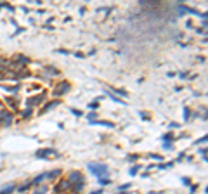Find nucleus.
<instances>
[{
	"label": "nucleus",
	"mask_w": 208,
	"mask_h": 194,
	"mask_svg": "<svg viewBox=\"0 0 208 194\" xmlns=\"http://www.w3.org/2000/svg\"><path fill=\"white\" fill-rule=\"evenodd\" d=\"M49 154H54V149H38L37 153H35L37 158H47Z\"/></svg>",
	"instance_id": "obj_4"
},
{
	"label": "nucleus",
	"mask_w": 208,
	"mask_h": 194,
	"mask_svg": "<svg viewBox=\"0 0 208 194\" xmlns=\"http://www.w3.org/2000/svg\"><path fill=\"white\" fill-rule=\"evenodd\" d=\"M73 113H75L76 116H82V111H78V109H73Z\"/></svg>",
	"instance_id": "obj_15"
},
{
	"label": "nucleus",
	"mask_w": 208,
	"mask_h": 194,
	"mask_svg": "<svg viewBox=\"0 0 208 194\" xmlns=\"http://www.w3.org/2000/svg\"><path fill=\"white\" fill-rule=\"evenodd\" d=\"M89 170H90V173H94L99 178L108 173V166L102 165V163H89Z\"/></svg>",
	"instance_id": "obj_1"
},
{
	"label": "nucleus",
	"mask_w": 208,
	"mask_h": 194,
	"mask_svg": "<svg viewBox=\"0 0 208 194\" xmlns=\"http://www.w3.org/2000/svg\"><path fill=\"white\" fill-rule=\"evenodd\" d=\"M31 187V182H26V184H23V186H19V193H24V191H28Z\"/></svg>",
	"instance_id": "obj_11"
},
{
	"label": "nucleus",
	"mask_w": 208,
	"mask_h": 194,
	"mask_svg": "<svg viewBox=\"0 0 208 194\" xmlns=\"http://www.w3.org/2000/svg\"><path fill=\"white\" fill-rule=\"evenodd\" d=\"M68 90H70V83H68V81H62V83H59V87H56L54 96H62V94H66Z\"/></svg>",
	"instance_id": "obj_3"
},
{
	"label": "nucleus",
	"mask_w": 208,
	"mask_h": 194,
	"mask_svg": "<svg viewBox=\"0 0 208 194\" xmlns=\"http://www.w3.org/2000/svg\"><path fill=\"white\" fill-rule=\"evenodd\" d=\"M99 184H101V186H109L111 180H109L108 177H101V178H99Z\"/></svg>",
	"instance_id": "obj_10"
},
{
	"label": "nucleus",
	"mask_w": 208,
	"mask_h": 194,
	"mask_svg": "<svg viewBox=\"0 0 208 194\" xmlns=\"http://www.w3.org/2000/svg\"><path fill=\"white\" fill-rule=\"evenodd\" d=\"M43 101H45V94L30 97V99H28V108H33V106H37V104H40V102H43Z\"/></svg>",
	"instance_id": "obj_2"
},
{
	"label": "nucleus",
	"mask_w": 208,
	"mask_h": 194,
	"mask_svg": "<svg viewBox=\"0 0 208 194\" xmlns=\"http://www.w3.org/2000/svg\"><path fill=\"white\" fill-rule=\"evenodd\" d=\"M75 180H78V182H82V180H83V177H82V173H80V172H71V173H70L68 182H70V184H73Z\"/></svg>",
	"instance_id": "obj_5"
},
{
	"label": "nucleus",
	"mask_w": 208,
	"mask_h": 194,
	"mask_svg": "<svg viewBox=\"0 0 208 194\" xmlns=\"http://www.w3.org/2000/svg\"><path fill=\"white\" fill-rule=\"evenodd\" d=\"M30 115H31V108H28V109H26V111L23 113V116H24V118H28Z\"/></svg>",
	"instance_id": "obj_13"
},
{
	"label": "nucleus",
	"mask_w": 208,
	"mask_h": 194,
	"mask_svg": "<svg viewBox=\"0 0 208 194\" xmlns=\"http://www.w3.org/2000/svg\"><path fill=\"white\" fill-rule=\"evenodd\" d=\"M61 173H62L61 170H54V172H50V173H45V178H49V180H54V178H57Z\"/></svg>",
	"instance_id": "obj_7"
},
{
	"label": "nucleus",
	"mask_w": 208,
	"mask_h": 194,
	"mask_svg": "<svg viewBox=\"0 0 208 194\" xmlns=\"http://www.w3.org/2000/svg\"><path fill=\"white\" fill-rule=\"evenodd\" d=\"M137 170H139V166H133V168H130V175H135V173H137Z\"/></svg>",
	"instance_id": "obj_14"
},
{
	"label": "nucleus",
	"mask_w": 208,
	"mask_h": 194,
	"mask_svg": "<svg viewBox=\"0 0 208 194\" xmlns=\"http://www.w3.org/2000/svg\"><path fill=\"white\" fill-rule=\"evenodd\" d=\"M43 178H45V173L38 175L37 178H33V180H31V186H38V184H40V182H42V180H43Z\"/></svg>",
	"instance_id": "obj_9"
},
{
	"label": "nucleus",
	"mask_w": 208,
	"mask_h": 194,
	"mask_svg": "<svg viewBox=\"0 0 208 194\" xmlns=\"http://www.w3.org/2000/svg\"><path fill=\"white\" fill-rule=\"evenodd\" d=\"M99 193H101V191H94V193H90V194H99Z\"/></svg>",
	"instance_id": "obj_16"
},
{
	"label": "nucleus",
	"mask_w": 208,
	"mask_h": 194,
	"mask_svg": "<svg viewBox=\"0 0 208 194\" xmlns=\"http://www.w3.org/2000/svg\"><path fill=\"white\" fill-rule=\"evenodd\" d=\"M57 104H59V101H52V102H49V104H45V108H43V109H42V113H47V111H49V109H52V108H56Z\"/></svg>",
	"instance_id": "obj_8"
},
{
	"label": "nucleus",
	"mask_w": 208,
	"mask_h": 194,
	"mask_svg": "<svg viewBox=\"0 0 208 194\" xmlns=\"http://www.w3.org/2000/svg\"><path fill=\"white\" fill-rule=\"evenodd\" d=\"M45 193H47V187L43 186V187H40V189H37V191H35L33 194H45Z\"/></svg>",
	"instance_id": "obj_12"
},
{
	"label": "nucleus",
	"mask_w": 208,
	"mask_h": 194,
	"mask_svg": "<svg viewBox=\"0 0 208 194\" xmlns=\"http://www.w3.org/2000/svg\"><path fill=\"white\" fill-rule=\"evenodd\" d=\"M14 189H16V186H14V184H9V186H5V187L0 191V194H12Z\"/></svg>",
	"instance_id": "obj_6"
}]
</instances>
